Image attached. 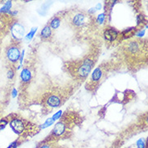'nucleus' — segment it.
<instances>
[{
	"instance_id": "nucleus-1",
	"label": "nucleus",
	"mask_w": 148,
	"mask_h": 148,
	"mask_svg": "<svg viewBox=\"0 0 148 148\" xmlns=\"http://www.w3.org/2000/svg\"><path fill=\"white\" fill-rule=\"evenodd\" d=\"M94 63H95L94 61L92 59H90V58L83 61L81 62V64L77 66L76 75L79 76V78H81V79L87 77L91 71Z\"/></svg>"
},
{
	"instance_id": "nucleus-2",
	"label": "nucleus",
	"mask_w": 148,
	"mask_h": 148,
	"mask_svg": "<svg viewBox=\"0 0 148 148\" xmlns=\"http://www.w3.org/2000/svg\"><path fill=\"white\" fill-rule=\"evenodd\" d=\"M29 124L30 123L20 118H13L10 122V125L12 129L14 130V132L18 134H23L25 132L26 128L31 126L29 125Z\"/></svg>"
},
{
	"instance_id": "nucleus-3",
	"label": "nucleus",
	"mask_w": 148,
	"mask_h": 148,
	"mask_svg": "<svg viewBox=\"0 0 148 148\" xmlns=\"http://www.w3.org/2000/svg\"><path fill=\"white\" fill-rule=\"evenodd\" d=\"M6 56H7V58L10 62H12V63L17 62L20 60V50L19 46H17L16 45H11L7 49Z\"/></svg>"
},
{
	"instance_id": "nucleus-4",
	"label": "nucleus",
	"mask_w": 148,
	"mask_h": 148,
	"mask_svg": "<svg viewBox=\"0 0 148 148\" xmlns=\"http://www.w3.org/2000/svg\"><path fill=\"white\" fill-rule=\"evenodd\" d=\"M11 32H12V37L15 40H21L24 36L25 29L23 25L16 22L11 25Z\"/></svg>"
},
{
	"instance_id": "nucleus-5",
	"label": "nucleus",
	"mask_w": 148,
	"mask_h": 148,
	"mask_svg": "<svg viewBox=\"0 0 148 148\" xmlns=\"http://www.w3.org/2000/svg\"><path fill=\"white\" fill-rule=\"evenodd\" d=\"M66 124L65 123L64 121H61L60 122L57 123L55 127L53 128V134L55 136H61L62 134H63L66 131Z\"/></svg>"
},
{
	"instance_id": "nucleus-6",
	"label": "nucleus",
	"mask_w": 148,
	"mask_h": 148,
	"mask_svg": "<svg viewBox=\"0 0 148 148\" xmlns=\"http://www.w3.org/2000/svg\"><path fill=\"white\" fill-rule=\"evenodd\" d=\"M86 20H87L86 15H84L83 13H78L74 16V18L72 19V23L76 27H79L81 25L85 24Z\"/></svg>"
},
{
	"instance_id": "nucleus-7",
	"label": "nucleus",
	"mask_w": 148,
	"mask_h": 148,
	"mask_svg": "<svg viewBox=\"0 0 148 148\" xmlns=\"http://www.w3.org/2000/svg\"><path fill=\"white\" fill-rule=\"evenodd\" d=\"M46 103L51 108H57L60 105L61 100L58 96L52 95V96H49V98L46 100Z\"/></svg>"
},
{
	"instance_id": "nucleus-8",
	"label": "nucleus",
	"mask_w": 148,
	"mask_h": 148,
	"mask_svg": "<svg viewBox=\"0 0 148 148\" xmlns=\"http://www.w3.org/2000/svg\"><path fill=\"white\" fill-rule=\"evenodd\" d=\"M118 36V33L113 28H108L104 32V37L108 41H113Z\"/></svg>"
},
{
	"instance_id": "nucleus-9",
	"label": "nucleus",
	"mask_w": 148,
	"mask_h": 148,
	"mask_svg": "<svg viewBox=\"0 0 148 148\" xmlns=\"http://www.w3.org/2000/svg\"><path fill=\"white\" fill-rule=\"evenodd\" d=\"M20 79L24 83H28L31 79V71L29 69L24 68L20 73Z\"/></svg>"
},
{
	"instance_id": "nucleus-10",
	"label": "nucleus",
	"mask_w": 148,
	"mask_h": 148,
	"mask_svg": "<svg viewBox=\"0 0 148 148\" xmlns=\"http://www.w3.org/2000/svg\"><path fill=\"white\" fill-rule=\"evenodd\" d=\"M102 75H103V71H102V69L100 67H97V68L93 71L92 75V81L94 82V83H96L98 82L99 80H100L101 77H102Z\"/></svg>"
},
{
	"instance_id": "nucleus-11",
	"label": "nucleus",
	"mask_w": 148,
	"mask_h": 148,
	"mask_svg": "<svg viewBox=\"0 0 148 148\" xmlns=\"http://www.w3.org/2000/svg\"><path fill=\"white\" fill-rule=\"evenodd\" d=\"M12 1H7L4 5L0 9V13L3 14V15H6L9 12H11V8H12Z\"/></svg>"
},
{
	"instance_id": "nucleus-12",
	"label": "nucleus",
	"mask_w": 148,
	"mask_h": 148,
	"mask_svg": "<svg viewBox=\"0 0 148 148\" xmlns=\"http://www.w3.org/2000/svg\"><path fill=\"white\" fill-rule=\"evenodd\" d=\"M40 36L41 37H43L45 39H47L49 36H51V28L50 27L47 25L45 26L42 30H41V32H40Z\"/></svg>"
},
{
	"instance_id": "nucleus-13",
	"label": "nucleus",
	"mask_w": 148,
	"mask_h": 148,
	"mask_svg": "<svg viewBox=\"0 0 148 148\" xmlns=\"http://www.w3.org/2000/svg\"><path fill=\"white\" fill-rule=\"evenodd\" d=\"M60 19L58 18V17H55V18H53L52 20H51V22H50V24H49V27L50 28H53V29H56L59 27V25H60Z\"/></svg>"
},
{
	"instance_id": "nucleus-14",
	"label": "nucleus",
	"mask_w": 148,
	"mask_h": 148,
	"mask_svg": "<svg viewBox=\"0 0 148 148\" xmlns=\"http://www.w3.org/2000/svg\"><path fill=\"white\" fill-rule=\"evenodd\" d=\"M36 30H37V28H32V31L29 32L28 35L26 36V39H27V40H30V39H32V37H33V36H34V34L36 33Z\"/></svg>"
},
{
	"instance_id": "nucleus-15",
	"label": "nucleus",
	"mask_w": 148,
	"mask_h": 148,
	"mask_svg": "<svg viewBox=\"0 0 148 148\" xmlns=\"http://www.w3.org/2000/svg\"><path fill=\"white\" fill-rule=\"evenodd\" d=\"M7 125H8V121L6 120V119H2V120H0V130H3V129L6 127Z\"/></svg>"
},
{
	"instance_id": "nucleus-16",
	"label": "nucleus",
	"mask_w": 148,
	"mask_h": 148,
	"mask_svg": "<svg viewBox=\"0 0 148 148\" xmlns=\"http://www.w3.org/2000/svg\"><path fill=\"white\" fill-rule=\"evenodd\" d=\"M53 123V121L52 120V118H49L48 120L46 121L45 122V124L42 125V128H46L47 126H49V125H51Z\"/></svg>"
},
{
	"instance_id": "nucleus-17",
	"label": "nucleus",
	"mask_w": 148,
	"mask_h": 148,
	"mask_svg": "<svg viewBox=\"0 0 148 148\" xmlns=\"http://www.w3.org/2000/svg\"><path fill=\"white\" fill-rule=\"evenodd\" d=\"M62 111H58V112L55 113L52 117V120L54 121L55 120H58V119H59L61 116H62Z\"/></svg>"
},
{
	"instance_id": "nucleus-18",
	"label": "nucleus",
	"mask_w": 148,
	"mask_h": 148,
	"mask_svg": "<svg viewBox=\"0 0 148 148\" xmlns=\"http://www.w3.org/2000/svg\"><path fill=\"white\" fill-rule=\"evenodd\" d=\"M104 14L103 13V14H100V15H99L98 16V17H97V22L99 23L100 24H103V22H104Z\"/></svg>"
},
{
	"instance_id": "nucleus-19",
	"label": "nucleus",
	"mask_w": 148,
	"mask_h": 148,
	"mask_svg": "<svg viewBox=\"0 0 148 148\" xmlns=\"http://www.w3.org/2000/svg\"><path fill=\"white\" fill-rule=\"evenodd\" d=\"M15 75V72H14V71L12 70V69H10L9 71H8V79H13V77Z\"/></svg>"
},
{
	"instance_id": "nucleus-20",
	"label": "nucleus",
	"mask_w": 148,
	"mask_h": 148,
	"mask_svg": "<svg viewBox=\"0 0 148 148\" xmlns=\"http://www.w3.org/2000/svg\"><path fill=\"white\" fill-rule=\"evenodd\" d=\"M18 144H19V143H18V142H16H16H13L12 143L10 144V146H9L8 148H17Z\"/></svg>"
},
{
	"instance_id": "nucleus-21",
	"label": "nucleus",
	"mask_w": 148,
	"mask_h": 148,
	"mask_svg": "<svg viewBox=\"0 0 148 148\" xmlns=\"http://www.w3.org/2000/svg\"><path fill=\"white\" fill-rule=\"evenodd\" d=\"M3 26H4V22L3 20L2 17H0V31H2L3 29Z\"/></svg>"
},
{
	"instance_id": "nucleus-22",
	"label": "nucleus",
	"mask_w": 148,
	"mask_h": 148,
	"mask_svg": "<svg viewBox=\"0 0 148 148\" xmlns=\"http://www.w3.org/2000/svg\"><path fill=\"white\" fill-rule=\"evenodd\" d=\"M16 96H17V90H16V88H14L12 91V96L13 98H16Z\"/></svg>"
},
{
	"instance_id": "nucleus-23",
	"label": "nucleus",
	"mask_w": 148,
	"mask_h": 148,
	"mask_svg": "<svg viewBox=\"0 0 148 148\" xmlns=\"http://www.w3.org/2000/svg\"><path fill=\"white\" fill-rule=\"evenodd\" d=\"M40 148H52L51 147V146L49 144H45V145H43V146H41Z\"/></svg>"
},
{
	"instance_id": "nucleus-24",
	"label": "nucleus",
	"mask_w": 148,
	"mask_h": 148,
	"mask_svg": "<svg viewBox=\"0 0 148 148\" xmlns=\"http://www.w3.org/2000/svg\"><path fill=\"white\" fill-rule=\"evenodd\" d=\"M144 33H145V30H143V31H141L140 32H138V36H143Z\"/></svg>"
},
{
	"instance_id": "nucleus-25",
	"label": "nucleus",
	"mask_w": 148,
	"mask_h": 148,
	"mask_svg": "<svg viewBox=\"0 0 148 148\" xmlns=\"http://www.w3.org/2000/svg\"><path fill=\"white\" fill-rule=\"evenodd\" d=\"M101 8V5H100V3H98L97 5H96V7L95 9H96V10H99V9H100Z\"/></svg>"
}]
</instances>
